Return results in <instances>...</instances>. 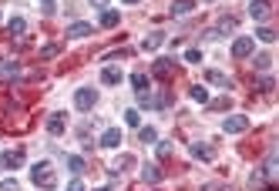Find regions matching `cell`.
I'll return each mask as SVG.
<instances>
[{
  "label": "cell",
  "mask_w": 279,
  "mask_h": 191,
  "mask_svg": "<svg viewBox=\"0 0 279 191\" xmlns=\"http://www.w3.org/2000/svg\"><path fill=\"white\" fill-rule=\"evenodd\" d=\"M21 78V64L11 57H0V80H17Z\"/></svg>",
  "instance_id": "5"
},
{
  "label": "cell",
  "mask_w": 279,
  "mask_h": 191,
  "mask_svg": "<svg viewBox=\"0 0 279 191\" xmlns=\"http://www.w3.org/2000/svg\"><path fill=\"white\" fill-rule=\"evenodd\" d=\"M108 4H111V0H91V7H101V10H104Z\"/></svg>",
  "instance_id": "37"
},
{
  "label": "cell",
  "mask_w": 279,
  "mask_h": 191,
  "mask_svg": "<svg viewBox=\"0 0 279 191\" xmlns=\"http://www.w3.org/2000/svg\"><path fill=\"white\" fill-rule=\"evenodd\" d=\"M152 74H155V78H162V80H168L172 74H175V60H172V57H158L155 68H152Z\"/></svg>",
  "instance_id": "6"
},
{
  "label": "cell",
  "mask_w": 279,
  "mask_h": 191,
  "mask_svg": "<svg viewBox=\"0 0 279 191\" xmlns=\"http://www.w3.org/2000/svg\"><path fill=\"white\" fill-rule=\"evenodd\" d=\"M124 4H138V0H124Z\"/></svg>",
  "instance_id": "39"
},
{
  "label": "cell",
  "mask_w": 279,
  "mask_h": 191,
  "mask_svg": "<svg viewBox=\"0 0 279 191\" xmlns=\"http://www.w3.org/2000/svg\"><path fill=\"white\" fill-rule=\"evenodd\" d=\"M235 30V17H222V20H219V30H215V34H232ZM212 34V37H215Z\"/></svg>",
  "instance_id": "23"
},
{
  "label": "cell",
  "mask_w": 279,
  "mask_h": 191,
  "mask_svg": "<svg viewBox=\"0 0 279 191\" xmlns=\"http://www.w3.org/2000/svg\"><path fill=\"white\" fill-rule=\"evenodd\" d=\"M172 154V144H168V141H162V144H158V158H168Z\"/></svg>",
  "instance_id": "32"
},
{
  "label": "cell",
  "mask_w": 279,
  "mask_h": 191,
  "mask_svg": "<svg viewBox=\"0 0 279 191\" xmlns=\"http://www.w3.org/2000/svg\"><path fill=\"white\" fill-rule=\"evenodd\" d=\"M252 64H256V70H266L269 64H272V57H269V54H259L256 60H252Z\"/></svg>",
  "instance_id": "30"
},
{
  "label": "cell",
  "mask_w": 279,
  "mask_h": 191,
  "mask_svg": "<svg viewBox=\"0 0 279 191\" xmlns=\"http://www.w3.org/2000/svg\"><path fill=\"white\" fill-rule=\"evenodd\" d=\"M24 161H27L24 151H7V154L0 158V164H4V168H24Z\"/></svg>",
  "instance_id": "12"
},
{
  "label": "cell",
  "mask_w": 279,
  "mask_h": 191,
  "mask_svg": "<svg viewBox=\"0 0 279 191\" xmlns=\"http://www.w3.org/2000/svg\"><path fill=\"white\" fill-rule=\"evenodd\" d=\"M91 34V24H84V20H78V24H71L64 30V37L67 40H78V37H88Z\"/></svg>",
  "instance_id": "10"
},
{
  "label": "cell",
  "mask_w": 279,
  "mask_h": 191,
  "mask_svg": "<svg viewBox=\"0 0 279 191\" xmlns=\"http://www.w3.org/2000/svg\"><path fill=\"white\" fill-rule=\"evenodd\" d=\"M252 37H235V44H232V57H239V60H242V57H249L252 54Z\"/></svg>",
  "instance_id": "7"
},
{
  "label": "cell",
  "mask_w": 279,
  "mask_h": 191,
  "mask_svg": "<svg viewBox=\"0 0 279 191\" xmlns=\"http://www.w3.org/2000/svg\"><path fill=\"white\" fill-rule=\"evenodd\" d=\"M118 24H121V14L118 10H101V27L111 30V27H118Z\"/></svg>",
  "instance_id": "17"
},
{
  "label": "cell",
  "mask_w": 279,
  "mask_h": 191,
  "mask_svg": "<svg viewBox=\"0 0 279 191\" xmlns=\"http://www.w3.org/2000/svg\"><path fill=\"white\" fill-rule=\"evenodd\" d=\"M118 144H121V131H118V128H108V131L101 134V148L111 151V148H118Z\"/></svg>",
  "instance_id": "13"
},
{
  "label": "cell",
  "mask_w": 279,
  "mask_h": 191,
  "mask_svg": "<svg viewBox=\"0 0 279 191\" xmlns=\"http://www.w3.org/2000/svg\"><path fill=\"white\" fill-rule=\"evenodd\" d=\"M98 104V90L94 88H78V94H74V108L78 111H91Z\"/></svg>",
  "instance_id": "2"
},
{
  "label": "cell",
  "mask_w": 279,
  "mask_h": 191,
  "mask_svg": "<svg viewBox=\"0 0 279 191\" xmlns=\"http://www.w3.org/2000/svg\"><path fill=\"white\" fill-rule=\"evenodd\" d=\"M192 158H199V161H215V151H212V144L195 141V144H192Z\"/></svg>",
  "instance_id": "8"
},
{
  "label": "cell",
  "mask_w": 279,
  "mask_h": 191,
  "mask_svg": "<svg viewBox=\"0 0 279 191\" xmlns=\"http://www.w3.org/2000/svg\"><path fill=\"white\" fill-rule=\"evenodd\" d=\"M229 104H232V98H222V101H215L212 108H215V111H225V108H229Z\"/></svg>",
  "instance_id": "34"
},
{
  "label": "cell",
  "mask_w": 279,
  "mask_h": 191,
  "mask_svg": "<svg viewBox=\"0 0 279 191\" xmlns=\"http://www.w3.org/2000/svg\"><path fill=\"white\" fill-rule=\"evenodd\" d=\"M256 37H259V40H266V44H272V40H276V30H269V27H259Z\"/></svg>",
  "instance_id": "28"
},
{
  "label": "cell",
  "mask_w": 279,
  "mask_h": 191,
  "mask_svg": "<svg viewBox=\"0 0 279 191\" xmlns=\"http://www.w3.org/2000/svg\"><path fill=\"white\" fill-rule=\"evenodd\" d=\"M7 30H11L14 37H21L24 30H27V20H24V17H11V24H7Z\"/></svg>",
  "instance_id": "19"
},
{
  "label": "cell",
  "mask_w": 279,
  "mask_h": 191,
  "mask_svg": "<svg viewBox=\"0 0 279 191\" xmlns=\"http://www.w3.org/2000/svg\"><path fill=\"white\" fill-rule=\"evenodd\" d=\"M189 94H192V101H195V104H209V90L202 88V84H195Z\"/></svg>",
  "instance_id": "20"
},
{
  "label": "cell",
  "mask_w": 279,
  "mask_h": 191,
  "mask_svg": "<svg viewBox=\"0 0 279 191\" xmlns=\"http://www.w3.org/2000/svg\"><path fill=\"white\" fill-rule=\"evenodd\" d=\"M121 78H124V74H121L118 68H104V70H101V80H104L108 88H114V84H121Z\"/></svg>",
  "instance_id": "15"
},
{
  "label": "cell",
  "mask_w": 279,
  "mask_h": 191,
  "mask_svg": "<svg viewBox=\"0 0 279 191\" xmlns=\"http://www.w3.org/2000/svg\"><path fill=\"white\" fill-rule=\"evenodd\" d=\"M67 191H84V181H81V178H74L71 184H67Z\"/></svg>",
  "instance_id": "35"
},
{
  "label": "cell",
  "mask_w": 279,
  "mask_h": 191,
  "mask_svg": "<svg viewBox=\"0 0 279 191\" xmlns=\"http://www.w3.org/2000/svg\"><path fill=\"white\" fill-rule=\"evenodd\" d=\"M185 60H189V64H199V60H202V50H199V47H189V50H185Z\"/></svg>",
  "instance_id": "29"
},
{
  "label": "cell",
  "mask_w": 279,
  "mask_h": 191,
  "mask_svg": "<svg viewBox=\"0 0 279 191\" xmlns=\"http://www.w3.org/2000/svg\"><path fill=\"white\" fill-rule=\"evenodd\" d=\"M64 128H67V114H51V118H47V131H51V134H64Z\"/></svg>",
  "instance_id": "9"
},
{
  "label": "cell",
  "mask_w": 279,
  "mask_h": 191,
  "mask_svg": "<svg viewBox=\"0 0 279 191\" xmlns=\"http://www.w3.org/2000/svg\"><path fill=\"white\" fill-rule=\"evenodd\" d=\"M138 141H142V144H155V141H158L155 128H142V131H138Z\"/></svg>",
  "instance_id": "22"
},
{
  "label": "cell",
  "mask_w": 279,
  "mask_h": 191,
  "mask_svg": "<svg viewBox=\"0 0 279 191\" xmlns=\"http://www.w3.org/2000/svg\"><path fill=\"white\" fill-rule=\"evenodd\" d=\"M205 191H225V184H209Z\"/></svg>",
  "instance_id": "38"
},
{
  "label": "cell",
  "mask_w": 279,
  "mask_h": 191,
  "mask_svg": "<svg viewBox=\"0 0 279 191\" xmlns=\"http://www.w3.org/2000/svg\"><path fill=\"white\" fill-rule=\"evenodd\" d=\"M98 191H111V188H98Z\"/></svg>",
  "instance_id": "40"
},
{
  "label": "cell",
  "mask_w": 279,
  "mask_h": 191,
  "mask_svg": "<svg viewBox=\"0 0 279 191\" xmlns=\"http://www.w3.org/2000/svg\"><path fill=\"white\" fill-rule=\"evenodd\" d=\"M162 40H165L162 34H148V37H145V44H142V47H145V50H158V47H162Z\"/></svg>",
  "instance_id": "24"
},
{
  "label": "cell",
  "mask_w": 279,
  "mask_h": 191,
  "mask_svg": "<svg viewBox=\"0 0 279 191\" xmlns=\"http://www.w3.org/2000/svg\"><path fill=\"white\" fill-rule=\"evenodd\" d=\"M142 181H145V184H158V181H162V171H158L155 164H145V168H142Z\"/></svg>",
  "instance_id": "16"
},
{
  "label": "cell",
  "mask_w": 279,
  "mask_h": 191,
  "mask_svg": "<svg viewBox=\"0 0 279 191\" xmlns=\"http://www.w3.org/2000/svg\"><path fill=\"white\" fill-rule=\"evenodd\" d=\"M41 7H44V14H54V0H41Z\"/></svg>",
  "instance_id": "36"
},
{
  "label": "cell",
  "mask_w": 279,
  "mask_h": 191,
  "mask_svg": "<svg viewBox=\"0 0 279 191\" xmlns=\"http://www.w3.org/2000/svg\"><path fill=\"white\" fill-rule=\"evenodd\" d=\"M269 10H272V7H269L266 0H252V7H249V17H252V20H266Z\"/></svg>",
  "instance_id": "11"
},
{
  "label": "cell",
  "mask_w": 279,
  "mask_h": 191,
  "mask_svg": "<svg viewBox=\"0 0 279 191\" xmlns=\"http://www.w3.org/2000/svg\"><path fill=\"white\" fill-rule=\"evenodd\" d=\"M246 128H249V118H246V114H232V118H225V124H222L225 134H242Z\"/></svg>",
  "instance_id": "4"
},
{
  "label": "cell",
  "mask_w": 279,
  "mask_h": 191,
  "mask_svg": "<svg viewBox=\"0 0 279 191\" xmlns=\"http://www.w3.org/2000/svg\"><path fill=\"white\" fill-rule=\"evenodd\" d=\"M195 10V0H172V17H185Z\"/></svg>",
  "instance_id": "14"
},
{
  "label": "cell",
  "mask_w": 279,
  "mask_h": 191,
  "mask_svg": "<svg viewBox=\"0 0 279 191\" xmlns=\"http://www.w3.org/2000/svg\"><path fill=\"white\" fill-rule=\"evenodd\" d=\"M276 174H279V154L272 151V154L266 158V164H262V171H259L256 178H259V181H269V184H272V181H276Z\"/></svg>",
  "instance_id": "3"
},
{
  "label": "cell",
  "mask_w": 279,
  "mask_h": 191,
  "mask_svg": "<svg viewBox=\"0 0 279 191\" xmlns=\"http://www.w3.org/2000/svg\"><path fill=\"white\" fill-rule=\"evenodd\" d=\"M131 88L138 90V94H145L148 90V74H131Z\"/></svg>",
  "instance_id": "21"
},
{
  "label": "cell",
  "mask_w": 279,
  "mask_h": 191,
  "mask_svg": "<svg viewBox=\"0 0 279 191\" xmlns=\"http://www.w3.org/2000/svg\"><path fill=\"white\" fill-rule=\"evenodd\" d=\"M0 191H17V181H14V178L11 181H0Z\"/></svg>",
  "instance_id": "33"
},
{
  "label": "cell",
  "mask_w": 279,
  "mask_h": 191,
  "mask_svg": "<svg viewBox=\"0 0 279 191\" xmlns=\"http://www.w3.org/2000/svg\"><path fill=\"white\" fill-rule=\"evenodd\" d=\"M205 80L215 84V88H229V78H225L222 70H205Z\"/></svg>",
  "instance_id": "18"
},
{
  "label": "cell",
  "mask_w": 279,
  "mask_h": 191,
  "mask_svg": "<svg viewBox=\"0 0 279 191\" xmlns=\"http://www.w3.org/2000/svg\"><path fill=\"white\" fill-rule=\"evenodd\" d=\"M31 181L37 184V188H54L57 178H54V164L51 161H37L31 168Z\"/></svg>",
  "instance_id": "1"
},
{
  "label": "cell",
  "mask_w": 279,
  "mask_h": 191,
  "mask_svg": "<svg viewBox=\"0 0 279 191\" xmlns=\"http://www.w3.org/2000/svg\"><path fill=\"white\" fill-rule=\"evenodd\" d=\"M61 47H64V44H47V47H41V57H44V60H51V57L61 54Z\"/></svg>",
  "instance_id": "25"
},
{
  "label": "cell",
  "mask_w": 279,
  "mask_h": 191,
  "mask_svg": "<svg viewBox=\"0 0 279 191\" xmlns=\"http://www.w3.org/2000/svg\"><path fill=\"white\" fill-rule=\"evenodd\" d=\"M67 168L74 171V174H81V171H84V158H78V154H74V158H67Z\"/></svg>",
  "instance_id": "27"
},
{
  "label": "cell",
  "mask_w": 279,
  "mask_h": 191,
  "mask_svg": "<svg viewBox=\"0 0 279 191\" xmlns=\"http://www.w3.org/2000/svg\"><path fill=\"white\" fill-rule=\"evenodd\" d=\"M124 121L131 124V128H138V124H142V114L138 111H124Z\"/></svg>",
  "instance_id": "31"
},
{
  "label": "cell",
  "mask_w": 279,
  "mask_h": 191,
  "mask_svg": "<svg viewBox=\"0 0 279 191\" xmlns=\"http://www.w3.org/2000/svg\"><path fill=\"white\" fill-rule=\"evenodd\" d=\"M124 168H131V158H128V154L114 158V164H111V171H114V174H118V171H124Z\"/></svg>",
  "instance_id": "26"
}]
</instances>
